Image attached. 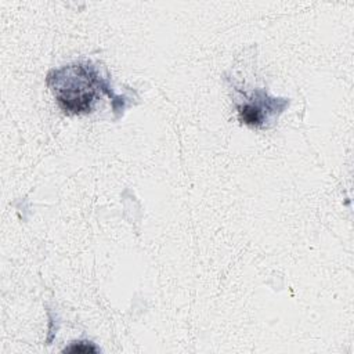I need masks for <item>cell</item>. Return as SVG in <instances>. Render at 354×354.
<instances>
[{
    "label": "cell",
    "instance_id": "obj_1",
    "mask_svg": "<svg viewBox=\"0 0 354 354\" xmlns=\"http://www.w3.org/2000/svg\"><path fill=\"white\" fill-rule=\"evenodd\" d=\"M46 83L57 104L68 115L88 113L102 94L113 100L116 109L118 95L113 94L108 80L101 76L91 61H75L47 73Z\"/></svg>",
    "mask_w": 354,
    "mask_h": 354
},
{
    "label": "cell",
    "instance_id": "obj_2",
    "mask_svg": "<svg viewBox=\"0 0 354 354\" xmlns=\"http://www.w3.org/2000/svg\"><path fill=\"white\" fill-rule=\"evenodd\" d=\"M289 105V98L272 97L263 88H254L250 94H243L236 104L241 123L254 129H268L275 124L279 115Z\"/></svg>",
    "mask_w": 354,
    "mask_h": 354
},
{
    "label": "cell",
    "instance_id": "obj_3",
    "mask_svg": "<svg viewBox=\"0 0 354 354\" xmlns=\"http://www.w3.org/2000/svg\"><path fill=\"white\" fill-rule=\"evenodd\" d=\"M62 351L64 353H75V354L76 353L87 354V353H97L98 348L91 342H73V343H71V346L65 347Z\"/></svg>",
    "mask_w": 354,
    "mask_h": 354
}]
</instances>
